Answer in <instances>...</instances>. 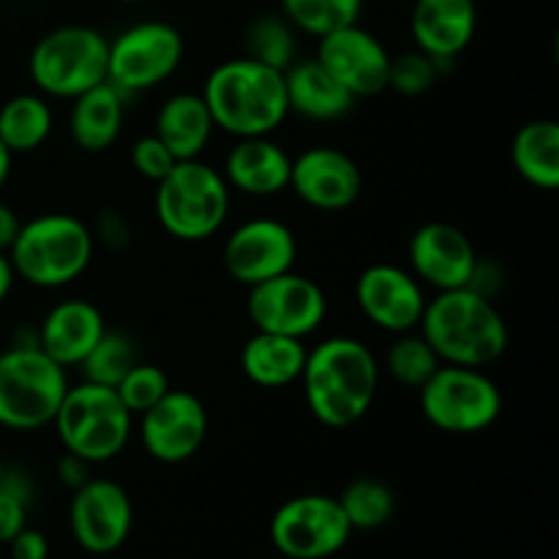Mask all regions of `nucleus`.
Here are the masks:
<instances>
[{"instance_id": "obj_7", "label": "nucleus", "mask_w": 559, "mask_h": 559, "mask_svg": "<svg viewBox=\"0 0 559 559\" xmlns=\"http://www.w3.org/2000/svg\"><path fill=\"white\" fill-rule=\"evenodd\" d=\"M69 385V369L41 347L11 344L0 353V426L11 431L52 426Z\"/></svg>"}, {"instance_id": "obj_13", "label": "nucleus", "mask_w": 559, "mask_h": 559, "mask_svg": "<svg viewBox=\"0 0 559 559\" xmlns=\"http://www.w3.org/2000/svg\"><path fill=\"white\" fill-rule=\"evenodd\" d=\"M134 524L129 491L109 478H91L74 489L69 506L71 538L87 555H112L129 540Z\"/></svg>"}, {"instance_id": "obj_39", "label": "nucleus", "mask_w": 559, "mask_h": 559, "mask_svg": "<svg viewBox=\"0 0 559 559\" xmlns=\"http://www.w3.org/2000/svg\"><path fill=\"white\" fill-rule=\"evenodd\" d=\"M502 278H506V273H502V267L497 265V262H484L478 257V262H475L473 276H469L467 287L475 289L478 295H484V298L495 300V295L502 289Z\"/></svg>"}, {"instance_id": "obj_36", "label": "nucleus", "mask_w": 559, "mask_h": 559, "mask_svg": "<svg viewBox=\"0 0 559 559\" xmlns=\"http://www.w3.org/2000/svg\"><path fill=\"white\" fill-rule=\"evenodd\" d=\"M33 486L20 469H5L0 480V544H9L22 527H27V506Z\"/></svg>"}, {"instance_id": "obj_20", "label": "nucleus", "mask_w": 559, "mask_h": 559, "mask_svg": "<svg viewBox=\"0 0 559 559\" xmlns=\"http://www.w3.org/2000/svg\"><path fill=\"white\" fill-rule=\"evenodd\" d=\"M415 49L440 63L451 66L473 44L478 31V5L475 0H415L413 20Z\"/></svg>"}, {"instance_id": "obj_31", "label": "nucleus", "mask_w": 559, "mask_h": 559, "mask_svg": "<svg viewBox=\"0 0 559 559\" xmlns=\"http://www.w3.org/2000/svg\"><path fill=\"white\" fill-rule=\"evenodd\" d=\"M440 366V355H437L435 347L420 336V331L396 333V338H393V344L385 353V371L391 374V380L404 388H415V391H418Z\"/></svg>"}, {"instance_id": "obj_15", "label": "nucleus", "mask_w": 559, "mask_h": 559, "mask_svg": "<svg viewBox=\"0 0 559 559\" xmlns=\"http://www.w3.org/2000/svg\"><path fill=\"white\" fill-rule=\"evenodd\" d=\"M298 260V238L284 222L271 216L249 218L229 233L224 243V267L243 287L287 273Z\"/></svg>"}, {"instance_id": "obj_42", "label": "nucleus", "mask_w": 559, "mask_h": 559, "mask_svg": "<svg viewBox=\"0 0 559 559\" xmlns=\"http://www.w3.org/2000/svg\"><path fill=\"white\" fill-rule=\"evenodd\" d=\"M20 216H16V211L11 205H5V202H0V251L3 254H9L11 243L16 240V235H20Z\"/></svg>"}, {"instance_id": "obj_10", "label": "nucleus", "mask_w": 559, "mask_h": 559, "mask_svg": "<svg viewBox=\"0 0 559 559\" xmlns=\"http://www.w3.org/2000/svg\"><path fill=\"white\" fill-rule=\"evenodd\" d=\"M183 60V36L167 22H136L109 41L107 82L123 96L167 82Z\"/></svg>"}, {"instance_id": "obj_22", "label": "nucleus", "mask_w": 559, "mask_h": 559, "mask_svg": "<svg viewBox=\"0 0 559 559\" xmlns=\"http://www.w3.org/2000/svg\"><path fill=\"white\" fill-rule=\"evenodd\" d=\"M289 169H293V156L271 136L235 140L224 158V178L229 189L260 200L289 189Z\"/></svg>"}, {"instance_id": "obj_34", "label": "nucleus", "mask_w": 559, "mask_h": 559, "mask_svg": "<svg viewBox=\"0 0 559 559\" xmlns=\"http://www.w3.org/2000/svg\"><path fill=\"white\" fill-rule=\"evenodd\" d=\"M169 388L173 385H169V377L162 366L136 360V364L126 371L123 380L115 385V391H118L120 402L126 404V409H129L134 418H140V415L145 413V409H151L153 404L169 391Z\"/></svg>"}, {"instance_id": "obj_14", "label": "nucleus", "mask_w": 559, "mask_h": 559, "mask_svg": "<svg viewBox=\"0 0 559 559\" xmlns=\"http://www.w3.org/2000/svg\"><path fill=\"white\" fill-rule=\"evenodd\" d=\"M207 409L194 393L169 388L140 415V442L162 464H183L205 445Z\"/></svg>"}, {"instance_id": "obj_40", "label": "nucleus", "mask_w": 559, "mask_h": 559, "mask_svg": "<svg viewBox=\"0 0 559 559\" xmlns=\"http://www.w3.org/2000/svg\"><path fill=\"white\" fill-rule=\"evenodd\" d=\"M11 546V559H47L49 557V544L44 538V533L31 527H22L14 538L9 540Z\"/></svg>"}, {"instance_id": "obj_45", "label": "nucleus", "mask_w": 559, "mask_h": 559, "mask_svg": "<svg viewBox=\"0 0 559 559\" xmlns=\"http://www.w3.org/2000/svg\"><path fill=\"white\" fill-rule=\"evenodd\" d=\"M120 3H145V0H120Z\"/></svg>"}, {"instance_id": "obj_37", "label": "nucleus", "mask_w": 559, "mask_h": 559, "mask_svg": "<svg viewBox=\"0 0 559 559\" xmlns=\"http://www.w3.org/2000/svg\"><path fill=\"white\" fill-rule=\"evenodd\" d=\"M175 164H178V158L169 153V147L156 134L140 136L131 147V167L136 169L140 178L153 180V183H158Z\"/></svg>"}, {"instance_id": "obj_1", "label": "nucleus", "mask_w": 559, "mask_h": 559, "mask_svg": "<svg viewBox=\"0 0 559 559\" xmlns=\"http://www.w3.org/2000/svg\"><path fill=\"white\" fill-rule=\"evenodd\" d=\"M306 407L328 429H344L364 418L380 388V360L360 338H322L306 355L304 374Z\"/></svg>"}, {"instance_id": "obj_25", "label": "nucleus", "mask_w": 559, "mask_h": 559, "mask_svg": "<svg viewBox=\"0 0 559 559\" xmlns=\"http://www.w3.org/2000/svg\"><path fill=\"white\" fill-rule=\"evenodd\" d=\"M211 109L202 93H175L158 107L156 131L153 134L169 147L178 162L200 158L213 140Z\"/></svg>"}, {"instance_id": "obj_33", "label": "nucleus", "mask_w": 559, "mask_h": 559, "mask_svg": "<svg viewBox=\"0 0 559 559\" xmlns=\"http://www.w3.org/2000/svg\"><path fill=\"white\" fill-rule=\"evenodd\" d=\"M136 347L126 333L107 331L98 338L96 347L87 353V358L82 360V380L96 382V385L115 388L123 380L126 371L136 364Z\"/></svg>"}, {"instance_id": "obj_28", "label": "nucleus", "mask_w": 559, "mask_h": 559, "mask_svg": "<svg viewBox=\"0 0 559 559\" xmlns=\"http://www.w3.org/2000/svg\"><path fill=\"white\" fill-rule=\"evenodd\" d=\"M55 115L47 98L36 93H20L11 96L0 107V142L11 153H33L52 134Z\"/></svg>"}, {"instance_id": "obj_29", "label": "nucleus", "mask_w": 559, "mask_h": 559, "mask_svg": "<svg viewBox=\"0 0 559 559\" xmlns=\"http://www.w3.org/2000/svg\"><path fill=\"white\" fill-rule=\"evenodd\" d=\"M243 44L246 58L278 71H287L295 63V52H298V36H295V27L289 25V20L284 14L257 16L246 27Z\"/></svg>"}, {"instance_id": "obj_24", "label": "nucleus", "mask_w": 559, "mask_h": 559, "mask_svg": "<svg viewBox=\"0 0 559 559\" xmlns=\"http://www.w3.org/2000/svg\"><path fill=\"white\" fill-rule=\"evenodd\" d=\"M126 96L109 82L91 87L71 102L69 134L85 153H104L123 131Z\"/></svg>"}, {"instance_id": "obj_5", "label": "nucleus", "mask_w": 559, "mask_h": 559, "mask_svg": "<svg viewBox=\"0 0 559 559\" xmlns=\"http://www.w3.org/2000/svg\"><path fill=\"white\" fill-rule=\"evenodd\" d=\"M233 189L222 169L202 158L178 162L156 183L153 211L158 224L175 240L200 243L227 224Z\"/></svg>"}, {"instance_id": "obj_41", "label": "nucleus", "mask_w": 559, "mask_h": 559, "mask_svg": "<svg viewBox=\"0 0 559 559\" xmlns=\"http://www.w3.org/2000/svg\"><path fill=\"white\" fill-rule=\"evenodd\" d=\"M58 478L69 486L71 491L80 489L85 480H91V464L85 459L74 456V453H63L58 462Z\"/></svg>"}, {"instance_id": "obj_9", "label": "nucleus", "mask_w": 559, "mask_h": 559, "mask_svg": "<svg viewBox=\"0 0 559 559\" xmlns=\"http://www.w3.org/2000/svg\"><path fill=\"white\" fill-rule=\"evenodd\" d=\"M420 413L448 435H480L502 415V393L484 369L442 364L424 385Z\"/></svg>"}, {"instance_id": "obj_12", "label": "nucleus", "mask_w": 559, "mask_h": 559, "mask_svg": "<svg viewBox=\"0 0 559 559\" xmlns=\"http://www.w3.org/2000/svg\"><path fill=\"white\" fill-rule=\"evenodd\" d=\"M246 311L254 331L306 338L325 322L328 298L314 278L287 271L249 287Z\"/></svg>"}, {"instance_id": "obj_46", "label": "nucleus", "mask_w": 559, "mask_h": 559, "mask_svg": "<svg viewBox=\"0 0 559 559\" xmlns=\"http://www.w3.org/2000/svg\"><path fill=\"white\" fill-rule=\"evenodd\" d=\"M3 473H5V467H3V464H0V480H3Z\"/></svg>"}, {"instance_id": "obj_3", "label": "nucleus", "mask_w": 559, "mask_h": 559, "mask_svg": "<svg viewBox=\"0 0 559 559\" xmlns=\"http://www.w3.org/2000/svg\"><path fill=\"white\" fill-rule=\"evenodd\" d=\"M213 126L235 140L271 136L289 115L284 71L251 58L224 60L202 87Z\"/></svg>"}, {"instance_id": "obj_21", "label": "nucleus", "mask_w": 559, "mask_h": 559, "mask_svg": "<svg viewBox=\"0 0 559 559\" xmlns=\"http://www.w3.org/2000/svg\"><path fill=\"white\" fill-rule=\"evenodd\" d=\"M38 331V347L63 369H80L98 338L107 333L102 309L91 300L69 298L55 304L41 320Z\"/></svg>"}, {"instance_id": "obj_18", "label": "nucleus", "mask_w": 559, "mask_h": 559, "mask_svg": "<svg viewBox=\"0 0 559 559\" xmlns=\"http://www.w3.org/2000/svg\"><path fill=\"white\" fill-rule=\"evenodd\" d=\"M317 60L331 71L333 80L353 93V98H369L388 91L391 52L374 33L360 27L358 22L322 36Z\"/></svg>"}, {"instance_id": "obj_26", "label": "nucleus", "mask_w": 559, "mask_h": 559, "mask_svg": "<svg viewBox=\"0 0 559 559\" xmlns=\"http://www.w3.org/2000/svg\"><path fill=\"white\" fill-rule=\"evenodd\" d=\"M306 355L304 338L257 331L240 349V371L257 388H289L304 374Z\"/></svg>"}, {"instance_id": "obj_6", "label": "nucleus", "mask_w": 559, "mask_h": 559, "mask_svg": "<svg viewBox=\"0 0 559 559\" xmlns=\"http://www.w3.org/2000/svg\"><path fill=\"white\" fill-rule=\"evenodd\" d=\"M52 426L66 453L87 464L112 462L134 435V415L120 402L118 391L96 382L69 385Z\"/></svg>"}, {"instance_id": "obj_17", "label": "nucleus", "mask_w": 559, "mask_h": 559, "mask_svg": "<svg viewBox=\"0 0 559 559\" xmlns=\"http://www.w3.org/2000/svg\"><path fill=\"white\" fill-rule=\"evenodd\" d=\"M289 189L314 211H347L364 194V173L355 158L338 147L314 145L293 158Z\"/></svg>"}, {"instance_id": "obj_35", "label": "nucleus", "mask_w": 559, "mask_h": 559, "mask_svg": "<svg viewBox=\"0 0 559 559\" xmlns=\"http://www.w3.org/2000/svg\"><path fill=\"white\" fill-rule=\"evenodd\" d=\"M442 69L435 58H429L420 49L413 52H402L391 58V69H388V87L402 96H424L426 91L435 87L440 80Z\"/></svg>"}, {"instance_id": "obj_11", "label": "nucleus", "mask_w": 559, "mask_h": 559, "mask_svg": "<svg viewBox=\"0 0 559 559\" xmlns=\"http://www.w3.org/2000/svg\"><path fill=\"white\" fill-rule=\"evenodd\" d=\"M353 527L331 495H300L271 519V540L287 559H328L347 546Z\"/></svg>"}, {"instance_id": "obj_8", "label": "nucleus", "mask_w": 559, "mask_h": 559, "mask_svg": "<svg viewBox=\"0 0 559 559\" xmlns=\"http://www.w3.org/2000/svg\"><path fill=\"white\" fill-rule=\"evenodd\" d=\"M109 41L87 25H63L44 33L33 47L27 71L33 85L52 98L74 102L107 82Z\"/></svg>"}, {"instance_id": "obj_2", "label": "nucleus", "mask_w": 559, "mask_h": 559, "mask_svg": "<svg viewBox=\"0 0 559 559\" xmlns=\"http://www.w3.org/2000/svg\"><path fill=\"white\" fill-rule=\"evenodd\" d=\"M442 364L486 369L506 355L511 333L495 300L475 289H442L426 300L418 325Z\"/></svg>"}, {"instance_id": "obj_44", "label": "nucleus", "mask_w": 559, "mask_h": 559, "mask_svg": "<svg viewBox=\"0 0 559 559\" xmlns=\"http://www.w3.org/2000/svg\"><path fill=\"white\" fill-rule=\"evenodd\" d=\"M11 164H14V153L0 142V189L9 183V175H11Z\"/></svg>"}, {"instance_id": "obj_30", "label": "nucleus", "mask_w": 559, "mask_h": 559, "mask_svg": "<svg viewBox=\"0 0 559 559\" xmlns=\"http://www.w3.org/2000/svg\"><path fill=\"white\" fill-rule=\"evenodd\" d=\"M336 500L353 533L355 530H364V533L380 530L382 524L391 522L393 511H396V497H393L391 486L377 478L353 480Z\"/></svg>"}, {"instance_id": "obj_27", "label": "nucleus", "mask_w": 559, "mask_h": 559, "mask_svg": "<svg viewBox=\"0 0 559 559\" xmlns=\"http://www.w3.org/2000/svg\"><path fill=\"white\" fill-rule=\"evenodd\" d=\"M511 162L530 186L555 191L559 186V126L557 120H530L511 142Z\"/></svg>"}, {"instance_id": "obj_43", "label": "nucleus", "mask_w": 559, "mask_h": 559, "mask_svg": "<svg viewBox=\"0 0 559 559\" xmlns=\"http://www.w3.org/2000/svg\"><path fill=\"white\" fill-rule=\"evenodd\" d=\"M14 282H16V273L14 267H11L9 254L0 251V306H3V300L9 298L11 289H14Z\"/></svg>"}, {"instance_id": "obj_23", "label": "nucleus", "mask_w": 559, "mask_h": 559, "mask_svg": "<svg viewBox=\"0 0 559 559\" xmlns=\"http://www.w3.org/2000/svg\"><path fill=\"white\" fill-rule=\"evenodd\" d=\"M284 87H287L289 112L314 120V123L344 118L355 104L353 93L342 82L333 80L331 71L317 58L295 60L284 71Z\"/></svg>"}, {"instance_id": "obj_32", "label": "nucleus", "mask_w": 559, "mask_h": 559, "mask_svg": "<svg viewBox=\"0 0 559 559\" xmlns=\"http://www.w3.org/2000/svg\"><path fill=\"white\" fill-rule=\"evenodd\" d=\"M360 5L364 0H282V11L289 25L314 38L358 22Z\"/></svg>"}, {"instance_id": "obj_4", "label": "nucleus", "mask_w": 559, "mask_h": 559, "mask_svg": "<svg viewBox=\"0 0 559 559\" xmlns=\"http://www.w3.org/2000/svg\"><path fill=\"white\" fill-rule=\"evenodd\" d=\"M96 238L82 218L71 213H41L22 222L9 260L16 278L38 289H60L87 271Z\"/></svg>"}, {"instance_id": "obj_38", "label": "nucleus", "mask_w": 559, "mask_h": 559, "mask_svg": "<svg viewBox=\"0 0 559 559\" xmlns=\"http://www.w3.org/2000/svg\"><path fill=\"white\" fill-rule=\"evenodd\" d=\"M93 238L102 240L107 249H126L131 243V224L120 211H102L96 218V229H91Z\"/></svg>"}, {"instance_id": "obj_16", "label": "nucleus", "mask_w": 559, "mask_h": 559, "mask_svg": "<svg viewBox=\"0 0 559 559\" xmlns=\"http://www.w3.org/2000/svg\"><path fill=\"white\" fill-rule=\"evenodd\" d=\"M355 300L366 320L385 333L418 331L426 309V287L409 267L377 262L355 282Z\"/></svg>"}, {"instance_id": "obj_19", "label": "nucleus", "mask_w": 559, "mask_h": 559, "mask_svg": "<svg viewBox=\"0 0 559 559\" xmlns=\"http://www.w3.org/2000/svg\"><path fill=\"white\" fill-rule=\"evenodd\" d=\"M407 254L413 276L437 293L467 287L478 262V251L469 235L448 222H429L415 229Z\"/></svg>"}]
</instances>
